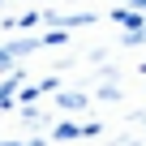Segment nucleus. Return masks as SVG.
Masks as SVG:
<instances>
[]
</instances>
